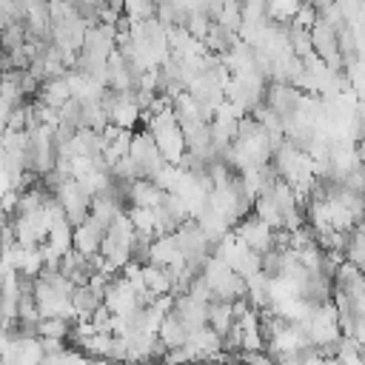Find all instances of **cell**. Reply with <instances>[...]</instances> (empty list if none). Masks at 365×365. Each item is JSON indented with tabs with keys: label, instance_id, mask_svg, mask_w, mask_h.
<instances>
[{
	"label": "cell",
	"instance_id": "6da1fadb",
	"mask_svg": "<svg viewBox=\"0 0 365 365\" xmlns=\"http://www.w3.org/2000/svg\"><path fill=\"white\" fill-rule=\"evenodd\" d=\"M308 34H311V48L325 60V66L331 71H339L342 68V57L336 51V31L331 26H325L322 20H314V26L308 29Z\"/></svg>",
	"mask_w": 365,
	"mask_h": 365
},
{
	"label": "cell",
	"instance_id": "7a4b0ae2",
	"mask_svg": "<svg viewBox=\"0 0 365 365\" xmlns=\"http://www.w3.org/2000/svg\"><path fill=\"white\" fill-rule=\"evenodd\" d=\"M106 222H100L97 217H86L83 222H77L74 228H71V248L74 251H80V254H94V251H100V242H103V237H106Z\"/></svg>",
	"mask_w": 365,
	"mask_h": 365
},
{
	"label": "cell",
	"instance_id": "3957f363",
	"mask_svg": "<svg viewBox=\"0 0 365 365\" xmlns=\"http://www.w3.org/2000/svg\"><path fill=\"white\" fill-rule=\"evenodd\" d=\"M205 308H208V325L220 334V339L231 331V325L237 322V317H234V311H231V302L228 299H208L205 302Z\"/></svg>",
	"mask_w": 365,
	"mask_h": 365
},
{
	"label": "cell",
	"instance_id": "277c9868",
	"mask_svg": "<svg viewBox=\"0 0 365 365\" xmlns=\"http://www.w3.org/2000/svg\"><path fill=\"white\" fill-rule=\"evenodd\" d=\"M68 302H71L74 317L88 319V314L103 302V297H100V294H94L88 285H71V291H68Z\"/></svg>",
	"mask_w": 365,
	"mask_h": 365
},
{
	"label": "cell",
	"instance_id": "5b68a950",
	"mask_svg": "<svg viewBox=\"0 0 365 365\" xmlns=\"http://www.w3.org/2000/svg\"><path fill=\"white\" fill-rule=\"evenodd\" d=\"M71 325H74V317H40V322H37V334H40V336L68 339Z\"/></svg>",
	"mask_w": 365,
	"mask_h": 365
},
{
	"label": "cell",
	"instance_id": "8992f818",
	"mask_svg": "<svg viewBox=\"0 0 365 365\" xmlns=\"http://www.w3.org/2000/svg\"><path fill=\"white\" fill-rule=\"evenodd\" d=\"M208 29H211V20L205 17V11L202 9H191L188 11V17H185V31L194 37V40H205V34H208Z\"/></svg>",
	"mask_w": 365,
	"mask_h": 365
}]
</instances>
